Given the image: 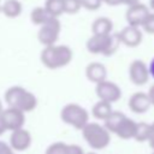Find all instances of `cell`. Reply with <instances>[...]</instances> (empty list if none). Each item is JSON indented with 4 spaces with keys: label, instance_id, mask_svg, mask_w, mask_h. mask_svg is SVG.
Masks as SVG:
<instances>
[{
    "label": "cell",
    "instance_id": "3",
    "mask_svg": "<svg viewBox=\"0 0 154 154\" xmlns=\"http://www.w3.org/2000/svg\"><path fill=\"white\" fill-rule=\"evenodd\" d=\"M136 122L124 113L119 111H113L111 116L105 120V128L109 131V134L117 135L122 140H130L134 138L135 130H136Z\"/></svg>",
    "mask_w": 154,
    "mask_h": 154
},
{
    "label": "cell",
    "instance_id": "35",
    "mask_svg": "<svg viewBox=\"0 0 154 154\" xmlns=\"http://www.w3.org/2000/svg\"><path fill=\"white\" fill-rule=\"evenodd\" d=\"M85 154H96V153H93V152H90V153H85Z\"/></svg>",
    "mask_w": 154,
    "mask_h": 154
},
{
    "label": "cell",
    "instance_id": "36",
    "mask_svg": "<svg viewBox=\"0 0 154 154\" xmlns=\"http://www.w3.org/2000/svg\"><path fill=\"white\" fill-rule=\"evenodd\" d=\"M153 154H154V152H153Z\"/></svg>",
    "mask_w": 154,
    "mask_h": 154
},
{
    "label": "cell",
    "instance_id": "14",
    "mask_svg": "<svg viewBox=\"0 0 154 154\" xmlns=\"http://www.w3.org/2000/svg\"><path fill=\"white\" fill-rule=\"evenodd\" d=\"M150 101L144 91H136L134 93L128 101V107L131 112L136 114H143L150 108Z\"/></svg>",
    "mask_w": 154,
    "mask_h": 154
},
{
    "label": "cell",
    "instance_id": "9",
    "mask_svg": "<svg viewBox=\"0 0 154 154\" xmlns=\"http://www.w3.org/2000/svg\"><path fill=\"white\" fill-rule=\"evenodd\" d=\"M149 13H150L149 8L144 4L140 2V1L136 2V4L130 5L128 7V10H126V13H125V18H126L128 25L136 26V28L142 26V24L144 23V20L149 16Z\"/></svg>",
    "mask_w": 154,
    "mask_h": 154
},
{
    "label": "cell",
    "instance_id": "4",
    "mask_svg": "<svg viewBox=\"0 0 154 154\" xmlns=\"http://www.w3.org/2000/svg\"><path fill=\"white\" fill-rule=\"evenodd\" d=\"M120 41L118 34H109V35H91L87 43V51L91 54H102L105 57L113 55L117 49L119 48Z\"/></svg>",
    "mask_w": 154,
    "mask_h": 154
},
{
    "label": "cell",
    "instance_id": "10",
    "mask_svg": "<svg viewBox=\"0 0 154 154\" xmlns=\"http://www.w3.org/2000/svg\"><path fill=\"white\" fill-rule=\"evenodd\" d=\"M0 119H1V122H2V124H4V126H5L6 130L14 131V130H18V129L24 128V124H25V113L18 111L16 108L7 107V108H4Z\"/></svg>",
    "mask_w": 154,
    "mask_h": 154
},
{
    "label": "cell",
    "instance_id": "30",
    "mask_svg": "<svg viewBox=\"0 0 154 154\" xmlns=\"http://www.w3.org/2000/svg\"><path fill=\"white\" fill-rule=\"evenodd\" d=\"M147 95H148V97H149L150 105H152V106H154V84H153V85L149 88V90H148Z\"/></svg>",
    "mask_w": 154,
    "mask_h": 154
},
{
    "label": "cell",
    "instance_id": "7",
    "mask_svg": "<svg viewBox=\"0 0 154 154\" xmlns=\"http://www.w3.org/2000/svg\"><path fill=\"white\" fill-rule=\"evenodd\" d=\"M61 31V23L58 18H49L43 23L37 31V40L43 47L53 46L57 43Z\"/></svg>",
    "mask_w": 154,
    "mask_h": 154
},
{
    "label": "cell",
    "instance_id": "16",
    "mask_svg": "<svg viewBox=\"0 0 154 154\" xmlns=\"http://www.w3.org/2000/svg\"><path fill=\"white\" fill-rule=\"evenodd\" d=\"M113 30V22L107 17H99L91 23L93 35H109Z\"/></svg>",
    "mask_w": 154,
    "mask_h": 154
},
{
    "label": "cell",
    "instance_id": "17",
    "mask_svg": "<svg viewBox=\"0 0 154 154\" xmlns=\"http://www.w3.org/2000/svg\"><path fill=\"white\" fill-rule=\"evenodd\" d=\"M113 112V108H112V105L106 102V101H101L99 100L97 102L94 103L93 108H91V114L95 119H99V120H106L111 113Z\"/></svg>",
    "mask_w": 154,
    "mask_h": 154
},
{
    "label": "cell",
    "instance_id": "32",
    "mask_svg": "<svg viewBox=\"0 0 154 154\" xmlns=\"http://www.w3.org/2000/svg\"><path fill=\"white\" fill-rule=\"evenodd\" d=\"M5 131H6V129H5V126H4V124H2V122H1V119H0V136H1Z\"/></svg>",
    "mask_w": 154,
    "mask_h": 154
},
{
    "label": "cell",
    "instance_id": "33",
    "mask_svg": "<svg viewBox=\"0 0 154 154\" xmlns=\"http://www.w3.org/2000/svg\"><path fill=\"white\" fill-rule=\"evenodd\" d=\"M149 6H150L152 10H154V0H150L149 1Z\"/></svg>",
    "mask_w": 154,
    "mask_h": 154
},
{
    "label": "cell",
    "instance_id": "26",
    "mask_svg": "<svg viewBox=\"0 0 154 154\" xmlns=\"http://www.w3.org/2000/svg\"><path fill=\"white\" fill-rule=\"evenodd\" d=\"M102 2L109 5V6H118V5H132L138 2V0H102Z\"/></svg>",
    "mask_w": 154,
    "mask_h": 154
},
{
    "label": "cell",
    "instance_id": "18",
    "mask_svg": "<svg viewBox=\"0 0 154 154\" xmlns=\"http://www.w3.org/2000/svg\"><path fill=\"white\" fill-rule=\"evenodd\" d=\"M23 11V5L19 0H6L1 6V12L7 18H17Z\"/></svg>",
    "mask_w": 154,
    "mask_h": 154
},
{
    "label": "cell",
    "instance_id": "2",
    "mask_svg": "<svg viewBox=\"0 0 154 154\" xmlns=\"http://www.w3.org/2000/svg\"><path fill=\"white\" fill-rule=\"evenodd\" d=\"M5 102L7 107L16 108L23 113L31 112L37 106V97L30 90L20 87L12 85L5 91Z\"/></svg>",
    "mask_w": 154,
    "mask_h": 154
},
{
    "label": "cell",
    "instance_id": "1",
    "mask_svg": "<svg viewBox=\"0 0 154 154\" xmlns=\"http://www.w3.org/2000/svg\"><path fill=\"white\" fill-rule=\"evenodd\" d=\"M73 59L72 49L66 45H53L43 47L40 54L41 63L49 70H58L67 66Z\"/></svg>",
    "mask_w": 154,
    "mask_h": 154
},
{
    "label": "cell",
    "instance_id": "34",
    "mask_svg": "<svg viewBox=\"0 0 154 154\" xmlns=\"http://www.w3.org/2000/svg\"><path fill=\"white\" fill-rule=\"evenodd\" d=\"M2 111H4V106H2V102L0 101V117H1V114H2Z\"/></svg>",
    "mask_w": 154,
    "mask_h": 154
},
{
    "label": "cell",
    "instance_id": "22",
    "mask_svg": "<svg viewBox=\"0 0 154 154\" xmlns=\"http://www.w3.org/2000/svg\"><path fill=\"white\" fill-rule=\"evenodd\" d=\"M63 4H64V13L67 14H75L82 7L81 0H63Z\"/></svg>",
    "mask_w": 154,
    "mask_h": 154
},
{
    "label": "cell",
    "instance_id": "12",
    "mask_svg": "<svg viewBox=\"0 0 154 154\" xmlns=\"http://www.w3.org/2000/svg\"><path fill=\"white\" fill-rule=\"evenodd\" d=\"M32 142L31 134L22 128L14 131H11L10 135V147L13 149V152H24L30 148Z\"/></svg>",
    "mask_w": 154,
    "mask_h": 154
},
{
    "label": "cell",
    "instance_id": "29",
    "mask_svg": "<svg viewBox=\"0 0 154 154\" xmlns=\"http://www.w3.org/2000/svg\"><path fill=\"white\" fill-rule=\"evenodd\" d=\"M147 142H148L149 146L154 149V123L150 124V130H149V136H148Z\"/></svg>",
    "mask_w": 154,
    "mask_h": 154
},
{
    "label": "cell",
    "instance_id": "19",
    "mask_svg": "<svg viewBox=\"0 0 154 154\" xmlns=\"http://www.w3.org/2000/svg\"><path fill=\"white\" fill-rule=\"evenodd\" d=\"M49 18H52V16L47 12V10L43 6H37L34 7L30 12V20L32 24L41 26L43 23H46ZM55 18V17H54Z\"/></svg>",
    "mask_w": 154,
    "mask_h": 154
},
{
    "label": "cell",
    "instance_id": "24",
    "mask_svg": "<svg viewBox=\"0 0 154 154\" xmlns=\"http://www.w3.org/2000/svg\"><path fill=\"white\" fill-rule=\"evenodd\" d=\"M102 4V0H81L82 7L87 8L88 11H95L97 10Z\"/></svg>",
    "mask_w": 154,
    "mask_h": 154
},
{
    "label": "cell",
    "instance_id": "6",
    "mask_svg": "<svg viewBox=\"0 0 154 154\" xmlns=\"http://www.w3.org/2000/svg\"><path fill=\"white\" fill-rule=\"evenodd\" d=\"M60 119L65 124L77 130H82L89 123V113L83 106L75 102H70L61 108Z\"/></svg>",
    "mask_w": 154,
    "mask_h": 154
},
{
    "label": "cell",
    "instance_id": "28",
    "mask_svg": "<svg viewBox=\"0 0 154 154\" xmlns=\"http://www.w3.org/2000/svg\"><path fill=\"white\" fill-rule=\"evenodd\" d=\"M0 154H16V152H13L10 144L4 141H0Z\"/></svg>",
    "mask_w": 154,
    "mask_h": 154
},
{
    "label": "cell",
    "instance_id": "11",
    "mask_svg": "<svg viewBox=\"0 0 154 154\" xmlns=\"http://www.w3.org/2000/svg\"><path fill=\"white\" fill-rule=\"evenodd\" d=\"M129 79L135 85H144L149 79V70L144 61L134 60L129 65Z\"/></svg>",
    "mask_w": 154,
    "mask_h": 154
},
{
    "label": "cell",
    "instance_id": "13",
    "mask_svg": "<svg viewBox=\"0 0 154 154\" xmlns=\"http://www.w3.org/2000/svg\"><path fill=\"white\" fill-rule=\"evenodd\" d=\"M118 37H119L120 43H123L126 47L134 48V47H137L142 42L143 32L140 28L126 25L118 32Z\"/></svg>",
    "mask_w": 154,
    "mask_h": 154
},
{
    "label": "cell",
    "instance_id": "25",
    "mask_svg": "<svg viewBox=\"0 0 154 154\" xmlns=\"http://www.w3.org/2000/svg\"><path fill=\"white\" fill-rule=\"evenodd\" d=\"M142 28L148 34H154V13H149L144 23L142 24Z\"/></svg>",
    "mask_w": 154,
    "mask_h": 154
},
{
    "label": "cell",
    "instance_id": "27",
    "mask_svg": "<svg viewBox=\"0 0 154 154\" xmlns=\"http://www.w3.org/2000/svg\"><path fill=\"white\" fill-rule=\"evenodd\" d=\"M66 154H85L78 144H67Z\"/></svg>",
    "mask_w": 154,
    "mask_h": 154
},
{
    "label": "cell",
    "instance_id": "8",
    "mask_svg": "<svg viewBox=\"0 0 154 154\" xmlns=\"http://www.w3.org/2000/svg\"><path fill=\"white\" fill-rule=\"evenodd\" d=\"M95 93L99 97V100L101 101H106L108 103H113L117 102L120 97H122V89L120 87L112 82V81H102L100 83L96 84L95 87Z\"/></svg>",
    "mask_w": 154,
    "mask_h": 154
},
{
    "label": "cell",
    "instance_id": "21",
    "mask_svg": "<svg viewBox=\"0 0 154 154\" xmlns=\"http://www.w3.org/2000/svg\"><path fill=\"white\" fill-rule=\"evenodd\" d=\"M149 130H150V124L146 122H140L136 124V130L134 135V140L137 142H146L149 136Z\"/></svg>",
    "mask_w": 154,
    "mask_h": 154
},
{
    "label": "cell",
    "instance_id": "23",
    "mask_svg": "<svg viewBox=\"0 0 154 154\" xmlns=\"http://www.w3.org/2000/svg\"><path fill=\"white\" fill-rule=\"evenodd\" d=\"M67 144L64 142H54L46 148L45 154H66Z\"/></svg>",
    "mask_w": 154,
    "mask_h": 154
},
{
    "label": "cell",
    "instance_id": "20",
    "mask_svg": "<svg viewBox=\"0 0 154 154\" xmlns=\"http://www.w3.org/2000/svg\"><path fill=\"white\" fill-rule=\"evenodd\" d=\"M43 7L47 10V12L52 17H55V18H58L59 16H61L64 13L63 0H46Z\"/></svg>",
    "mask_w": 154,
    "mask_h": 154
},
{
    "label": "cell",
    "instance_id": "31",
    "mask_svg": "<svg viewBox=\"0 0 154 154\" xmlns=\"http://www.w3.org/2000/svg\"><path fill=\"white\" fill-rule=\"evenodd\" d=\"M148 70H149V75L154 78V58L152 59V61H150V64L148 66Z\"/></svg>",
    "mask_w": 154,
    "mask_h": 154
},
{
    "label": "cell",
    "instance_id": "5",
    "mask_svg": "<svg viewBox=\"0 0 154 154\" xmlns=\"http://www.w3.org/2000/svg\"><path fill=\"white\" fill-rule=\"evenodd\" d=\"M82 135L84 141L91 149H105L111 143V134L109 131L101 124L95 122H89L82 130Z\"/></svg>",
    "mask_w": 154,
    "mask_h": 154
},
{
    "label": "cell",
    "instance_id": "15",
    "mask_svg": "<svg viewBox=\"0 0 154 154\" xmlns=\"http://www.w3.org/2000/svg\"><path fill=\"white\" fill-rule=\"evenodd\" d=\"M85 77L89 82H93L95 84L105 81L107 77L106 66L99 61H93L88 64L85 67Z\"/></svg>",
    "mask_w": 154,
    "mask_h": 154
}]
</instances>
